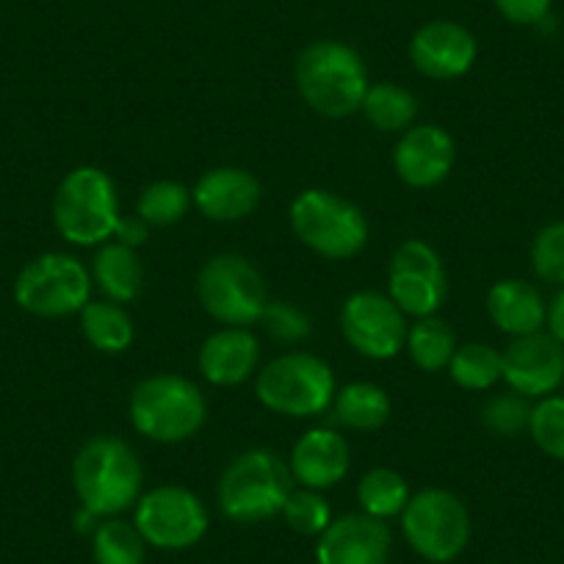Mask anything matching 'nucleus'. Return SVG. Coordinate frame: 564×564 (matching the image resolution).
<instances>
[{"label":"nucleus","instance_id":"b1692460","mask_svg":"<svg viewBox=\"0 0 564 564\" xmlns=\"http://www.w3.org/2000/svg\"><path fill=\"white\" fill-rule=\"evenodd\" d=\"M362 113L368 122L382 133H404L412 128L417 117V100L410 89L390 80H379L371 84L362 100Z\"/></svg>","mask_w":564,"mask_h":564},{"label":"nucleus","instance_id":"f8f14e48","mask_svg":"<svg viewBox=\"0 0 564 564\" xmlns=\"http://www.w3.org/2000/svg\"><path fill=\"white\" fill-rule=\"evenodd\" d=\"M388 291L404 316H435L446 300V271L441 254L421 238L401 243L390 258Z\"/></svg>","mask_w":564,"mask_h":564},{"label":"nucleus","instance_id":"a211bd4d","mask_svg":"<svg viewBox=\"0 0 564 564\" xmlns=\"http://www.w3.org/2000/svg\"><path fill=\"white\" fill-rule=\"evenodd\" d=\"M194 205L199 214L210 221H241L258 210L263 199V186L258 177L238 166H219L205 172L192 192Z\"/></svg>","mask_w":564,"mask_h":564},{"label":"nucleus","instance_id":"393cba45","mask_svg":"<svg viewBox=\"0 0 564 564\" xmlns=\"http://www.w3.org/2000/svg\"><path fill=\"white\" fill-rule=\"evenodd\" d=\"M335 415L344 426L373 432L390 417V395L373 382H351L335 393Z\"/></svg>","mask_w":564,"mask_h":564},{"label":"nucleus","instance_id":"4c0bfd02","mask_svg":"<svg viewBox=\"0 0 564 564\" xmlns=\"http://www.w3.org/2000/svg\"><path fill=\"white\" fill-rule=\"evenodd\" d=\"M547 327H551L553 338L564 346V291L547 307Z\"/></svg>","mask_w":564,"mask_h":564},{"label":"nucleus","instance_id":"1a4fd4ad","mask_svg":"<svg viewBox=\"0 0 564 564\" xmlns=\"http://www.w3.org/2000/svg\"><path fill=\"white\" fill-rule=\"evenodd\" d=\"M401 531L412 551L432 564H448L468 547L470 514L454 492L421 490L401 512Z\"/></svg>","mask_w":564,"mask_h":564},{"label":"nucleus","instance_id":"aec40b11","mask_svg":"<svg viewBox=\"0 0 564 564\" xmlns=\"http://www.w3.org/2000/svg\"><path fill=\"white\" fill-rule=\"evenodd\" d=\"M260 344L247 327H225L208 335L199 349V371L216 388L241 384L258 371Z\"/></svg>","mask_w":564,"mask_h":564},{"label":"nucleus","instance_id":"f3484780","mask_svg":"<svg viewBox=\"0 0 564 564\" xmlns=\"http://www.w3.org/2000/svg\"><path fill=\"white\" fill-rule=\"evenodd\" d=\"M457 164L454 139L437 124L404 130L393 150L395 175L412 188H432L446 181Z\"/></svg>","mask_w":564,"mask_h":564},{"label":"nucleus","instance_id":"72a5a7b5","mask_svg":"<svg viewBox=\"0 0 564 564\" xmlns=\"http://www.w3.org/2000/svg\"><path fill=\"white\" fill-rule=\"evenodd\" d=\"M531 265L536 276L564 285V219L542 227L531 243Z\"/></svg>","mask_w":564,"mask_h":564},{"label":"nucleus","instance_id":"473e14b6","mask_svg":"<svg viewBox=\"0 0 564 564\" xmlns=\"http://www.w3.org/2000/svg\"><path fill=\"white\" fill-rule=\"evenodd\" d=\"M531 421V406L529 399L514 390H507V393H496L485 401L481 406V423L487 430L496 432L501 437H512L518 432L529 430Z\"/></svg>","mask_w":564,"mask_h":564},{"label":"nucleus","instance_id":"6ab92c4d","mask_svg":"<svg viewBox=\"0 0 564 564\" xmlns=\"http://www.w3.org/2000/svg\"><path fill=\"white\" fill-rule=\"evenodd\" d=\"M349 443L327 426L305 432L291 452V476L307 490H329L340 485L349 474Z\"/></svg>","mask_w":564,"mask_h":564},{"label":"nucleus","instance_id":"4468645a","mask_svg":"<svg viewBox=\"0 0 564 564\" xmlns=\"http://www.w3.org/2000/svg\"><path fill=\"white\" fill-rule=\"evenodd\" d=\"M503 382L525 399H545L564 382V346L551 333L514 338L503 349Z\"/></svg>","mask_w":564,"mask_h":564},{"label":"nucleus","instance_id":"423d86ee","mask_svg":"<svg viewBox=\"0 0 564 564\" xmlns=\"http://www.w3.org/2000/svg\"><path fill=\"white\" fill-rule=\"evenodd\" d=\"M291 227L316 254L346 260L368 243V219L355 203L324 188H307L291 203Z\"/></svg>","mask_w":564,"mask_h":564},{"label":"nucleus","instance_id":"0eeeda50","mask_svg":"<svg viewBox=\"0 0 564 564\" xmlns=\"http://www.w3.org/2000/svg\"><path fill=\"white\" fill-rule=\"evenodd\" d=\"M254 393L265 410L291 417H313L333 404L338 390L333 368L322 357L289 351L258 373Z\"/></svg>","mask_w":564,"mask_h":564},{"label":"nucleus","instance_id":"a878e982","mask_svg":"<svg viewBox=\"0 0 564 564\" xmlns=\"http://www.w3.org/2000/svg\"><path fill=\"white\" fill-rule=\"evenodd\" d=\"M404 349L410 351V360L421 371H443L457 351V335L443 318H417L415 327H410V333H406Z\"/></svg>","mask_w":564,"mask_h":564},{"label":"nucleus","instance_id":"bb28decb","mask_svg":"<svg viewBox=\"0 0 564 564\" xmlns=\"http://www.w3.org/2000/svg\"><path fill=\"white\" fill-rule=\"evenodd\" d=\"M410 498L412 492L406 479L390 468L368 470L357 485V501H360L362 512L377 520H390L401 514Z\"/></svg>","mask_w":564,"mask_h":564},{"label":"nucleus","instance_id":"f03ea898","mask_svg":"<svg viewBox=\"0 0 564 564\" xmlns=\"http://www.w3.org/2000/svg\"><path fill=\"white\" fill-rule=\"evenodd\" d=\"M371 86L360 53L338 40H318L296 58V89L322 117L344 119L360 111Z\"/></svg>","mask_w":564,"mask_h":564},{"label":"nucleus","instance_id":"412c9836","mask_svg":"<svg viewBox=\"0 0 564 564\" xmlns=\"http://www.w3.org/2000/svg\"><path fill=\"white\" fill-rule=\"evenodd\" d=\"M487 313L501 333L512 338L542 333L547 322V305L540 291L525 280H501L487 294Z\"/></svg>","mask_w":564,"mask_h":564},{"label":"nucleus","instance_id":"c756f323","mask_svg":"<svg viewBox=\"0 0 564 564\" xmlns=\"http://www.w3.org/2000/svg\"><path fill=\"white\" fill-rule=\"evenodd\" d=\"M192 192L177 181L150 183L135 203V216L148 221L150 227L177 225L192 208Z\"/></svg>","mask_w":564,"mask_h":564},{"label":"nucleus","instance_id":"39448f33","mask_svg":"<svg viewBox=\"0 0 564 564\" xmlns=\"http://www.w3.org/2000/svg\"><path fill=\"white\" fill-rule=\"evenodd\" d=\"M119 199L113 181L97 166L69 172L53 197V225L78 247H97L113 236L119 221Z\"/></svg>","mask_w":564,"mask_h":564},{"label":"nucleus","instance_id":"6e6552de","mask_svg":"<svg viewBox=\"0 0 564 564\" xmlns=\"http://www.w3.org/2000/svg\"><path fill=\"white\" fill-rule=\"evenodd\" d=\"M91 274L75 254L45 252L23 265L14 280V302L40 318H62L89 305Z\"/></svg>","mask_w":564,"mask_h":564},{"label":"nucleus","instance_id":"e433bc0d","mask_svg":"<svg viewBox=\"0 0 564 564\" xmlns=\"http://www.w3.org/2000/svg\"><path fill=\"white\" fill-rule=\"evenodd\" d=\"M113 236H117L119 243H128V247L139 249L141 243L148 241L150 225L144 219H139V216H119Z\"/></svg>","mask_w":564,"mask_h":564},{"label":"nucleus","instance_id":"9d476101","mask_svg":"<svg viewBox=\"0 0 564 564\" xmlns=\"http://www.w3.org/2000/svg\"><path fill=\"white\" fill-rule=\"evenodd\" d=\"M197 296L210 318L225 327L260 322L269 294L260 271L241 254H214L197 274Z\"/></svg>","mask_w":564,"mask_h":564},{"label":"nucleus","instance_id":"c9c22d12","mask_svg":"<svg viewBox=\"0 0 564 564\" xmlns=\"http://www.w3.org/2000/svg\"><path fill=\"white\" fill-rule=\"evenodd\" d=\"M492 3L514 25H536L551 12V0H492Z\"/></svg>","mask_w":564,"mask_h":564},{"label":"nucleus","instance_id":"f704fd0d","mask_svg":"<svg viewBox=\"0 0 564 564\" xmlns=\"http://www.w3.org/2000/svg\"><path fill=\"white\" fill-rule=\"evenodd\" d=\"M260 322L276 344H300V340L311 338L313 333L311 318L289 302H269Z\"/></svg>","mask_w":564,"mask_h":564},{"label":"nucleus","instance_id":"f257e3e1","mask_svg":"<svg viewBox=\"0 0 564 564\" xmlns=\"http://www.w3.org/2000/svg\"><path fill=\"white\" fill-rule=\"evenodd\" d=\"M141 470L133 448L113 435H97L80 446L73 463V487L80 507L97 518H117L141 498Z\"/></svg>","mask_w":564,"mask_h":564},{"label":"nucleus","instance_id":"20e7f679","mask_svg":"<svg viewBox=\"0 0 564 564\" xmlns=\"http://www.w3.org/2000/svg\"><path fill=\"white\" fill-rule=\"evenodd\" d=\"M291 490L294 476L289 465L265 448H254L227 465L216 498L227 520L252 525L282 514Z\"/></svg>","mask_w":564,"mask_h":564},{"label":"nucleus","instance_id":"9b49d317","mask_svg":"<svg viewBox=\"0 0 564 564\" xmlns=\"http://www.w3.org/2000/svg\"><path fill=\"white\" fill-rule=\"evenodd\" d=\"M133 523L148 545L186 551L208 531V509L186 487L161 485L135 501Z\"/></svg>","mask_w":564,"mask_h":564},{"label":"nucleus","instance_id":"ddd939ff","mask_svg":"<svg viewBox=\"0 0 564 564\" xmlns=\"http://www.w3.org/2000/svg\"><path fill=\"white\" fill-rule=\"evenodd\" d=\"M340 333L357 355L368 360H390L404 349L410 327L390 296L357 291L340 307Z\"/></svg>","mask_w":564,"mask_h":564},{"label":"nucleus","instance_id":"dca6fc26","mask_svg":"<svg viewBox=\"0 0 564 564\" xmlns=\"http://www.w3.org/2000/svg\"><path fill=\"white\" fill-rule=\"evenodd\" d=\"M393 536L384 520L371 514H344L333 520L316 542L318 564H388Z\"/></svg>","mask_w":564,"mask_h":564},{"label":"nucleus","instance_id":"4be33fe9","mask_svg":"<svg viewBox=\"0 0 564 564\" xmlns=\"http://www.w3.org/2000/svg\"><path fill=\"white\" fill-rule=\"evenodd\" d=\"M91 276L106 300L119 302V305L133 302L144 289V265H141L139 252L119 241H106L97 249Z\"/></svg>","mask_w":564,"mask_h":564},{"label":"nucleus","instance_id":"cd10ccee","mask_svg":"<svg viewBox=\"0 0 564 564\" xmlns=\"http://www.w3.org/2000/svg\"><path fill=\"white\" fill-rule=\"evenodd\" d=\"M91 556L95 564H144L148 542L139 534L135 523L106 518L91 534Z\"/></svg>","mask_w":564,"mask_h":564},{"label":"nucleus","instance_id":"7ed1b4c3","mask_svg":"<svg viewBox=\"0 0 564 564\" xmlns=\"http://www.w3.org/2000/svg\"><path fill=\"white\" fill-rule=\"evenodd\" d=\"M130 423L153 443H183L203 430L208 417L205 395L192 379L177 373H155L141 379L128 401Z\"/></svg>","mask_w":564,"mask_h":564},{"label":"nucleus","instance_id":"2eb2a0df","mask_svg":"<svg viewBox=\"0 0 564 564\" xmlns=\"http://www.w3.org/2000/svg\"><path fill=\"white\" fill-rule=\"evenodd\" d=\"M479 56L476 36L454 20H432L410 40V62L432 80H454L470 73Z\"/></svg>","mask_w":564,"mask_h":564},{"label":"nucleus","instance_id":"2f4dec72","mask_svg":"<svg viewBox=\"0 0 564 564\" xmlns=\"http://www.w3.org/2000/svg\"><path fill=\"white\" fill-rule=\"evenodd\" d=\"M529 432L542 454L564 463V395H545L531 406Z\"/></svg>","mask_w":564,"mask_h":564},{"label":"nucleus","instance_id":"5701e85b","mask_svg":"<svg viewBox=\"0 0 564 564\" xmlns=\"http://www.w3.org/2000/svg\"><path fill=\"white\" fill-rule=\"evenodd\" d=\"M80 333L102 355H119L133 344V318L119 302H89L80 311Z\"/></svg>","mask_w":564,"mask_h":564},{"label":"nucleus","instance_id":"7c9ffc66","mask_svg":"<svg viewBox=\"0 0 564 564\" xmlns=\"http://www.w3.org/2000/svg\"><path fill=\"white\" fill-rule=\"evenodd\" d=\"M282 518L289 523L291 531L302 536H322L327 525L333 523V509L322 490H291L289 501L282 507Z\"/></svg>","mask_w":564,"mask_h":564},{"label":"nucleus","instance_id":"c85d7f7f","mask_svg":"<svg viewBox=\"0 0 564 564\" xmlns=\"http://www.w3.org/2000/svg\"><path fill=\"white\" fill-rule=\"evenodd\" d=\"M448 377L465 390H490L503 377L501 351L487 344L457 346L448 362Z\"/></svg>","mask_w":564,"mask_h":564}]
</instances>
